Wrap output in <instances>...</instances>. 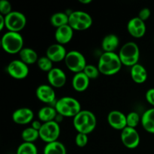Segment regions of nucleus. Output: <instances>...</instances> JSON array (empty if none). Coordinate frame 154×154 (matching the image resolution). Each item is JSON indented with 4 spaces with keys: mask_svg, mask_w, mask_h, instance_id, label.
<instances>
[{
    "mask_svg": "<svg viewBox=\"0 0 154 154\" xmlns=\"http://www.w3.org/2000/svg\"><path fill=\"white\" fill-rule=\"evenodd\" d=\"M150 15H151V11H150V9L147 8H142L139 11V14H138V17H139L141 20L145 22L147 20L149 19Z\"/></svg>",
    "mask_w": 154,
    "mask_h": 154,
    "instance_id": "nucleus-34",
    "label": "nucleus"
},
{
    "mask_svg": "<svg viewBox=\"0 0 154 154\" xmlns=\"http://www.w3.org/2000/svg\"><path fill=\"white\" fill-rule=\"evenodd\" d=\"M120 40L114 34H108L103 38L102 41V48L104 52L114 53L118 48Z\"/></svg>",
    "mask_w": 154,
    "mask_h": 154,
    "instance_id": "nucleus-20",
    "label": "nucleus"
},
{
    "mask_svg": "<svg viewBox=\"0 0 154 154\" xmlns=\"http://www.w3.org/2000/svg\"><path fill=\"white\" fill-rule=\"evenodd\" d=\"M83 72L88 77L90 80H93L99 77V73H100L98 67H96L94 65H87V66H86Z\"/></svg>",
    "mask_w": 154,
    "mask_h": 154,
    "instance_id": "nucleus-31",
    "label": "nucleus"
},
{
    "mask_svg": "<svg viewBox=\"0 0 154 154\" xmlns=\"http://www.w3.org/2000/svg\"><path fill=\"white\" fill-rule=\"evenodd\" d=\"M21 137H22V139L23 140L24 142L33 143L38 138H40L39 131L33 129L32 127H27L23 130Z\"/></svg>",
    "mask_w": 154,
    "mask_h": 154,
    "instance_id": "nucleus-27",
    "label": "nucleus"
},
{
    "mask_svg": "<svg viewBox=\"0 0 154 154\" xmlns=\"http://www.w3.org/2000/svg\"><path fill=\"white\" fill-rule=\"evenodd\" d=\"M145 97L147 102L154 107V88H150L147 90Z\"/></svg>",
    "mask_w": 154,
    "mask_h": 154,
    "instance_id": "nucleus-35",
    "label": "nucleus"
},
{
    "mask_svg": "<svg viewBox=\"0 0 154 154\" xmlns=\"http://www.w3.org/2000/svg\"><path fill=\"white\" fill-rule=\"evenodd\" d=\"M44 154H67L64 144L60 141L48 143L44 148Z\"/></svg>",
    "mask_w": 154,
    "mask_h": 154,
    "instance_id": "nucleus-25",
    "label": "nucleus"
},
{
    "mask_svg": "<svg viewBox=\"0 0 154 154\" xmlns=\"http://www.w3.org/2000/svg\"><path fill=\"white\" fill-rule=\"evenodd\" d=\"M11 4L8 0H1L0 1V13L2 16H6L12 12Z\"/></svg>",
    "mask_w": 154,
    "mask_h": 154,
    "instance_id": "nucleus-32",
    "label": "nucleus"
},
{
    "mask_svg": "<svg viewBox=\"0 0 154 154\" xmlns=\"http://www.w3.org/2000/svg\"><path fill=\"white\" fill-rule=\"evenodd\" d=\"M20 60L26 65H32L38 60V54L35 50L30 48H23L19 53Z\"/></svg>",
    "mask_w": 154,
    "mask_h": 154,
    "instance_id": "nucleus-24",
    "label": "nucleus"
},
{
    "mask_svg": "<svg viewBox=\"0 0 154 154\" xmlns=\"http://www.w3.org/2000/svg\"><path fill=\"white\" fill-rule=\"evenodd\" d=\"M37 65L41 70L47 72L48 73L54 69L53 68V62L48 57H40L37 62Z\"/></svg>",
    "mask_w": 154,
    "mask_h": 154,
    "instance_id": "nucleus-30",
    "label": "nucleus"
},
{
    "mask_svg": "<svg viewBox=\"0 0 154 154\" xmlns=\"http://www.w3.org/2000/svg\"><path fill=\"white\" fill-rule=\"evenodd\" d=\"M57 111L55 108L51 106H45L41 108L38 113V120L42 123L54 121L57 116Z\"/></svg>",
    "mask_w": 154,
    "mask_h": 154,
    "instance_id": "nucleus-23",
    "label": "nucleus"
},
{
    "mask_svg": "<svg viewBox=\"0 0 154 154\" xmlns=\"http://www.w3.org/2000/svg\"><path fill=\"white\" fill-rule=\"evenodd\" d=\"M5 17V27L8 31L20 32L26 25V17L23 13L13 11Z\"/></svg>",
    "mask_w": 154,
    "mask_h": 154,
    "instance_id": "nucleus-8",
    "label": "nucleus"
},
{
    "mask_svg": "<svg viewBox=\"0 0 154 154\" xmlns=\"http://www.w3.org/2000/svg\"><path fill=\"white\" fill-rule=\"evenodd\" d=\"M17 154H38V148L34 143L23 142L17 147Z\"/></svg>",
    "mask_w": 154,
    "mask_h": 154,
    "instance_id": "nucleus-28",
    "label": "nucleus"
},
{
    "mask_svg": "<svg viewBox=\"0 0 154 154\" xmlns=\"http://www.w3.org/2000/svg\"><path fill=\"white\" fill-rule=\"evenodd\" d=\"M88 143L87 135L83 133H78L75 137V144L79 147H84Z\"/></svg>",
    "mask_w": 154,
    "mask_h": 154,
    "instance_id": "nucleus-33",
    "label": "nucleus"
},
{
    "mask_svg": "<svg viewBox=\"0 0 154 154\" xmlns=\"http://www.w3.org/2000/svg\"><path fill=\"white\" fill-rule=\"evenodd\" d=\"M153 43H154V38H153Z\"/></svg>",
    "mask_w": 154,
    "mask_h": 154,
    "instance_id": "nucleus-39",
    "label": "nucleus"
},
{
    "mask_svg": "<svg viewBox=\"0 0 154 154\" xmlns=\"http://www.w3.org/2000/svg\"><path fill=\"white\" fill-rule=\"evenodd\" d=\"M55 109L57 114L63 117H75L81 111L80 102L75 98L64 96L55 102Z\"/></svg>",
    "mask_w": 154,
    "mask_h": 154,
    "instance_id": "nucleus-3",
    "label": "nucleus"
},
{
    "mask_svg": "<svg viewBox=\"0 0 154 154\" xmlns=\"http://www.w3.org/2000/svg\"><path fill=\"white\" fill-rule=\"evenodd\" d=\"M127 29L129 34L134 38H142L146 33L145 22L141 20L138 17H133L128 22Z\"/></svg>",
    "mask_w": 154,
    "mask_h": 154,
    "instance_id": "nucleus-12",
    "label": "nucleus"
},
{
    "mask_svg": "<svg viewBox=\"0 0 154 154\" xmlns=\"http://www.w3.org/2000/svg\"><path fill=\"white\" fill-rule=\"evenodd\" d=\"M2 48L11 54H17L23 48V38L20 32L8 31L1 39Z\"/></svg>",
    "mask_w": 154,
    "mask_h": 154,
    "instance_id": "nucleus-4",
    "label": "nucleus"
},
{
    "mask_svg": "<svg viewBox=\"0 0 154 154\" xmlns=\"http://www.w3.org/2000/svg\"><path fill=\"white\" fill-rule=\"evenodd\" d=\"M97 120L95 114L88 110H81L73 118V125L78 133L88 135L96 127Z\"/></svg>",
    "mask_w": 154,
    "mask_h": 154,
    "instance_id": "nucleus-2",
    "label": "nucleus"
},
{
    "mask_svg": "<svg viewBox=\"0 0 154 154\" xmlns=\"http://www.w3.org/2000/svg\"><path fill=\"white\" fill-rule=\"evenodd\" d=\"M34 113L29 108H20L14 111L12 120L17 124L26 125L32 122Z\"/></svg>",
    "mask_w": 154,
    "mask_h": 154,
    "instance_id": "nucleus-17",
    "label": "nucleus"
},
{
    "mask_svg": "<svg viewBox=\"0 0 154 154\" xmlns=\"http://www.w3.org/2000/svg\"><path fill=\"white\" fill-rule=\"evenodd\" d=\"M93 24V18L88 13L83 11H75L69 14V25L74 30L84 31Z\"/></svg>",
    "mask_w": 154,
    "mask_h": 154,
    "instance_id": "nucleus-6",
    "label": "nucleus"
},
{
    "mask_svg": "<svg viewBox=\"0 0 154 154\" xmlns=\"http://www.w3.org/2000/svg\"><path fill=\"white\" fill-rule=\"evenodd\" d=\"M141 120V117H140L139 114L135 111L129 113L126 115V123L128 127L135 128L136 127Z\"/></svg>",
    "mask_w": 154,
    "mask_h": 154,
    "instance_id": "nucleus-29",
    "label": "nucleus"
},
{
    "mask_svg": "<svg viewBox=\"0 0 154 154\" xmlns=\"http://www.w3.org/2000/svg\"><path fill=\"white\" fill-rule=\"evenodd\" d=\"M120 138L123 145L129 149L136 148L140 144V135L135 128L126 126L122 130Z\"/></svg>",
    "mask_w": 154,
    "mask_h": 154,
    "instance_id": "nucleus-11",
    "label": "nucleus"
},
{
    "mask_svg": "<svg viewBox=\"0 0 154 154\" xmlns=\"http://www.w3.org/2000/svg\"><path fill=\"white\" fill-rule=\"evenodd\" d=\"M108 122L110 126L117 130H123L127 126L126 116L120 111H112L108 114Z\"/></svg>",
    "mask_w": 154,
    "mask_h": 154,
    "instance_id": "nucleus-16",
    "label": "nucleus"
},
{
    "mask_svg": "<svg viewBox=\"0 0 154 154\" xmlns=\"http://www.w3.org/2000/svg\"><path fill=\"white\" fill-rule=\"evenodd\" d=\"M130 74L132 79L137 84H142L145 82L147 78V70L139 63L131 67Z\"/></svg>",
    "mask_w": 154,
    "mask_h": 154,
    "instance_id": "nucleus-21",
    "label": "nucleus"
},
{
    "mask_svg": "<svg viewBox=\"0 0 154 154\" xmlns=\"http://www.w3.org/2000/svg\"><path fill=\"white\" fill-rule=\"evenodd\" d=\"M42 124H43V123H42V122H41L40 120H34V121L32 122L31 127H32L33 129H36V130L39 131L41 129V128H42Z\"/></svg>",
    "mask_w": 154,
    "mask_h": 154,
    "instance_id": "nucleus-36",
    "label": "nucleus"
},
{
    "mask_svg": "<svg viewBox=\"0 0 154 154\" xmlns=\"http://www.w3.org/2000/svg\"><path fill=\"white\" fill-rule=\"evenodd\" d=\"M122 66L118 54L114 52H104L99 57L97 67L101 74L111 76L120 72Z\"/></svg>",
    "mask_w": 154,
    "mask_h": 154,
    "instance_id": "nucleus-1",
    "label": "nucleus"
},
{
    "mask_svg": "<svg viewBox=\"0 0 154 154\" xmlns=\"http://www.w3.org/2000/svg\"><path fill=\"white\" fill-rule=\"evenodd\" d=\"M118 55L122 64L132 67L135 65L138 64L139 60V48L135 42H126L121 47Z\"/></svg>",
    "mask_w": 154,
    "mask_h": 154,
    "instance_id": "nucleus-5",
    "label": "nucleus"
},
{
    "mask_svg": "<svg viewBox=\"0 0 154 154\" xmlns=\"http://www.w3.org/2000/svg\"><path fill=\"white\" fill-rule=\"evenodd\" d=\"M90 81L84 72H79L75 74L72 78V87L77 92H84L88 88Z\"/></svg>",
    "mask_w": 154,
    "mask_h": 154,
    "instance_id": "nucleus-19",
    "label": "nucleus"
},
{
    "mask_svg": "<svg viewBox=\"0 0 154 154\" xmlns=\"http://www.w3.org/2000/svg\"><path fill=\"white\" fill-rule=\"evenodd\" d=\"M67 53L63 45L56 43L48 47L46 51V57H48L53 63H59L65 60Z\"/></svg>",
    "mask_w": 154,
    "mask_h": 154,
    "instance_id": "nucleus-14",
    "label": "nucleus"
},
{
    "mask_svg": "<svg viewBox=\"0 0 154 154\" xmlns=\"http://www.w3.org/2000/svg\"><path fill=\"white\" fill-rule=\"evenodd\" d=\"M79 2L81 3H82V4L87 5V4H89V3H91L92 0H79Z\"/></svg>",
    "mask_w": 154,
    "mask_h": 154,
    "instance_id": "nucleus-38",
    "label": "nucleus"
},
{
    "mask_svg": "<svg viewBox=\"0 0 154 154\" xmlns=\"http://www.w3.org/2000/svg\"><path fill=\"white\" fill-rule=\"evenodd\" d=\"M66 75L60 68H54L48 73V81L51 87L55 88L63 87L66 83Z\"/></svg>",
    "mask_w": 154,
    "mask_h": 154,
    "instance_id": "nucleus-15",
    "label": "nucleus"
},
{
    "mask_svg": "<svg viewBox=\"0 0 154 154\" xmlns=\"http://www.w3.org/2000/svg\"><path fill=\"white\" fill-rule=\"evenodd\" d=\"M64 61L68 69L75 74L84 72L87 65L84 56L78 51L68 52Z\"/></svg>",
    "mask_w": 154,
    "mask_h": 154,
    "instance_id": "nucleus-7",
    "label": "nucleus"
},
{
    "mask_svg": "<svg viewBox=\"0 0 154 154\" xmlns=\"http://www.w3.org/2000/svg\"><path fill=\"white\" fill-rule=\"evenodd\" d=\"M51 23L53 26L61 27L69 24V14L64 12H57L51 17Z\"/></svg>",
    "mask_w": 154,
    "mask_h": 154,
    "instance_id": "nucleus-26",
    "label": "nucleus"
},
{
    "mask_svg": "<svg viewBox=\"0 0 154 154\" xmlns=\"http://www.w3.org/2000/svg\"><path fill=\"white\" fill-rule=\"evenodd\" d=\"M73 35L74 29L68 24L57 29L55 32V39L57 43L64 45L72 40Z\"/></svg>",
    "mask_w": 154,
    "mask_h": 154,
    "instance_id": "nucleus-18",
    "label": "nucleus"
},
{
    "mask_svg": "<svg viewBox=\"0 0 154 154\" xmlns=\"http://www.w3.org/2000/svg\"><path fill=\"white\" fill-rule=\"evenodd\" d=\"M36 96L41 102L46 104H51L55 102L56 93L53 87L48 84L38 86L35 91Z\"/></svg>",
    "mask_w": 154,
    "mask_h": 154,
    "instance_id": "nucleus-13",
    "label": "nucleus"
},
{
    "mask_svg": "<svg viewBox=\"0 0 154 154\" xmlns=\"http://www.w3.org/2000/svg\"><path fill=\"white\" fill-rule=\"evenodd\" d=\"M60 135V127L58 123L54 121L44 123L39 130L40 138L47 144L57 141Z\"/></svg>",
    "mask_w": 154,
    "mask_h": 154,
    "instance_id": "nucleus-9",
    "label": "nucleus"
},
{
    "mask_svg": "<svg viewBox=\"0 0 154 154\" xmlns=\"http://www.w3.org/2000/svg\"><path fill=\"white\" fill-rule=\"evenodd\" d=\"M0 30H2L4 29V27H5V17L2 15H0Z\"/></svg>",
    "mask_w": 154,
    "mask_h": 154,
    "instance_id": "nucleus-37",
    "label": "nucleus"
},
{
    "mask_svg": "<svg viewBox=\"0 0 154 154\" xmlns=\"http://www.w3.org/2000/svg\"><path fill=\"white\" fill-rule=\"evenodd\" d=\"M7 72L11 77L17 80H23L29 75L28 65L20 60H14L7 66Z\"/></svg>",
    "mask_w": 154,
    "mask_h": 154,
    "instance_id": "nucleus-10",
    "label": "nucleus"
},
{
    "mask_svg": "<svg viewBox=\"0 0 154 154\" xmlns=\"http://www.w3.org/2000/svg\"><path fill=\"white\" fill-rule=\"evenodd\" d=\"M141 122L144 130L154 134V108L144 111L141 116Z\"/></svg>",
    "mask_w": 154,
    "mask_h": 154,
    "instance_id": "nucleus-22",
    "label": "nucleus"
}]
</instances>
